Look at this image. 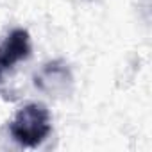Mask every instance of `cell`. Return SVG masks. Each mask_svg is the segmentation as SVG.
I'll use <instances>...</instances> for the list:
<instances>
[{"label":"cell","mask_w":152,"mask_h":152,"mask_svg":"<svg viewBox=\"0 0 152 152\" xmlns=\"http://www.w3.org/2000/svg\"><path fill=\"white\" fill-rule=\"evenodd\" d=\"M52 132V115L41 102H31L20 107L9 122L11 138L25 148L39 147Z\"/></svg>","instance_id":"1"},{"label":"cell","mask_w":152,"mask_h":152,"mask_svg":"<svg viewBox=\"0 0 152 152\" xmlns=\"http://www.w3.org/2000/svg\"><path fill=\"white\" fill-rule=\"evenodd\" d=\"M34 86L50 97H66L73 88V73L64 59L47 61L34 73Z\"/></svg>","instance_id":"2"},{"label":"cell","mask_w":152,"mask_h":152,"mask_svg":"<svg viewBox=\"0 0 152 152\" xmlns=\"http://www.w3.org/2000/svg\"><path fill=\"white\" fill-rule=\"evenodd\" d=\"M32 52V45H31V34L27 29H13L7 38L4 39V43L0 45V57L2 63L7 70H11L15 64L27 61L31 57Z\"/></svg>","instance_id":"3"},{"label":"cell","mask_w":152,"mask_h":152,"mask_svg":"<svg viewBox=\"0 0 152 152\" xmlns=\"http://www.w3.org/2000/svg\"><path fill=\"white\" fill-rule=\"evenodd\" d=\"M6 72H7V68L4 66V63H2V57H0V81L4 79V75H6Z\"/></svg>","instance_id":"4"}]
</instances>
